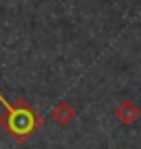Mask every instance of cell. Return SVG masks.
<instances>
[{"label": "cell", "mask_w": 141, "mask_h": 149, "mask_svg": "<svg viewBox=\"0 0 141 149\" xmlns=\"http://www.w3.org/2000/svg\"><path fill=\"white\" fill-rule=\"evenodd\" d=\"M0 106L6 110L0 116V126L17 143H25L27 139H31L35 135V130L44 124V118L33 110V106L27 100H19L17 104H10L0 93Z\"/></svg>", "instance_id": "obj_1"}, {"label": "cell", "mask_w": 141, "mask_h": 149, "mask_svg": "<svg viewBox=\"0 0 141 149\" xmlns=\"http://www.w3.org/2000/svg\"><path fill=\"white\" fill-rule=\"evenodd\" d=\"M116 118L122 122V124H131V122H135L137 118H139V108L133 104V102H129V100H125L118 108H116Z\"/></svg>", "instance_id": "obj_2"}, {"label": "cell", "mask_w": 141, "mask_h": 149, "mask_svg": "<svg viewBox=\"0 0 141 149\" xmlns=\"http://www.w3.org/2000/svg\"><path fill=\"white\" fill-rule=\"evenodd\" d=\"M52 118H54V122H58L60 126H66L68 122L75 120V110H73V106H68L66 102H60L54 110H52Z\"/></svg>", "instance_id": "obj_3"}]
</instances>
